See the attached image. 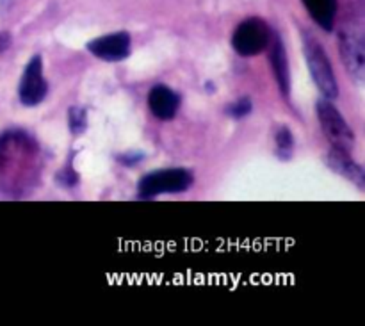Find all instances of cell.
Segmentation results:
<instances>
[{"mask_svg":"<svg viewBox=\"0 0 365 326\" xmlns=\"http://www.w3.org/2000/svg\"><path fill=\"white\" fill-rule=\"evenodd\" d=\"M193 180V173L185 168L155 169L141 178L137 189L141 198H155L159 194L184 193L191 187Z\"/></svg>","mask_w":365,"mask_h":326,"instance_id":"1","label":"cell"},{"mask_svg":"<svg viewBox=\"0 0 365 326\" xmlns=\"http://www.w3.org/2000/svg\"><path fill=\"white\" fill-rule=\"evenodd\" d=\"M303 45H305V57L306 65H309L312 79L316 82V86L319 88V91L325 95L328 100L339 97V84L333 73L332 63H329L328 56H326L325 49H323L319 41L316 38L303 34Z\"/></svg>","mask_w":365,"mask_h":326,"instance_id":"2","label":"cell"},{"mask_svg":"<svg viewBox=\"0 0 365 326\" xmlns=\"http://www.w3.org/2000/svg\"><path fill=\"white\" fill-rule=\"evenodd\" d=\"M317 118H319V125H321L326 139L332 143L333 148L344 150V152H351L353 150V130L345 123L341 111L335 105L326 100L317 102Z\"/></svg>","mask_w":365,"mask_h":326,"instance_id":"3","label":"cell"},{"mask_svg":"<svg viewBox=\"0 0 365 326\" xmlns=\"http://www.w3.org/2000/svg\"><path fill=\"white\" fill-rule=\"evenodd\" d=\"M271 40L269 25L261 18H248L237 25L232 36V47L239 56L251 57L264 52Z\"/></svg>","mask_w":365,"mask_h":326,"instance_id":"4","label":"cell"},{"mask_svg":"<svg viewBox=\"0 0 365 326\" xmlns=\"http://www.w3.org/2000/svg\"><path fill=\"white\" fill-rule=\"evenodd\" d=\"M47 91H49V84L45 81L43 63H41L40 56H34L22 73L18 97L25 107H34L45 100Z\"/></svg>","mask_w":365,"mask_h":326,"instance_id":"5","label":"cell"},{"mask_svg":"<svg viewBox=\"0 0 365 326\" xmlns=\"http://www.w3.org/2000/svg\"><path fill=\"white\" fill-rule=\"evenodd\" d=\"M339 45H341L342 59H344L348 72L357 81H364L365 50L362 34L355 31V29H342L341 33H339Z\"/></svg>","mask_w":365,"mask_h":326,"instance_id":"6","label":"cell"},{"mask_svg":"<svg viewBox=\"0 0 365 326\" xmlns=\"http://www.w3.org/2000/svg\"><path fill=\"white\" fill-rule=\"evenodd\" d=\"M88 50L98 59L111 61V63L123 61L130 54V36L127 33L107 34L89 41Z\"/></svg>","mask_w":365,"mask_h":326,"instance_id":"7","label":"cell"},{"mask_svg":"<svg viewBox=\"0 0 365 326\" xmlns=\"http://www.w3.org/2000/svg\"><path fill=\"white\" fill-rule=\"evenodd\" d=\"M148 107L157 120H173L180 107V97L168 86L157 84L148 93Z\"/></svg>","mask_w":365,"mask_h":326,"instance_id":"8","label":"cell"},{"mask_svg":"<svg viewBox=\"0 0 365 326\" xmlns=\"http://www.w3.org/2000/svg\"><path fill=\"white\" fill-rule=\"evenodd\" d=\"M328 166L335 171V173L342 175L348 180L355 182V184L364 189L365 185V173L364 169L353 161V159L349 157V152H344V150L339 148H332V152L328 153Z\"/></svg>","mask_w":365,"mask_h":326,"instance_id":"9","label":"cell"},{"mask_svg":"<svg viewBox=\"0 0 365 326\" xmlns=\"http://www.w3.org/2000/svg\"><path fill=\"white\" fill-rule=\"evenodd\" d=\"M303 4L312 20L325 29L326 33H332L335 25V15H337V0H303Z\"/></svg>","mask_w":365,"mask_h":326,"instance_id":"10","label":"cell"},{"mask_svg":"<svg viewBox=\"0 0 365 326\" xmlns=\"http://www.w3.org/2000/svg\"><path fill=\"white\" fill-rule=\"evenodd\" d=\"M271 66H273L274 77H277V82L280 86L281 93L287 97L290 91V72L287 54H285L284 43L280 40H274L273 49H271Z\"/></svg>","mask_w":365,"mask_h":326,"instance_id":"11","label":"cell"},{"mask_svg":"<svg viewBox=\"0 0 365 326\" xmlns=\"http://www.w3.org/2000/svg\"><path fill=\"white\" fill-rule=\"evenodd\" d=\"M293 150H294L293 134H290V130L287 129V127H280V129L277 130V152H278V155L287 161V159H290V155H293Z\"/></svg>","mask_w":365,"mask_h":326,"instance_id":"12","label":"cell"},{"mask_svg":"<svg viewBox=\"0 0 365 326\" xmlns=\"http://www.w3.org/2000/svg\"><path fill=\"white\" fill-rule=\"evenodd\" d=\"M68 125L73 134H82L88 125V118H86V111L82 107H70L68 113Z\"/></svg>","mask_w":365,"mask_h":326,"instance_id":"13","label":"cell"},{"mask_svg":"<svg viewBox=\"0 0 365 326\" xmlns=\"http://www.w3.org/2000/svg\"><path fill=\"white\" fill-rule=\"evenodd\" d=\"M251 111H253V102L246 97L239 98V100L230 104V107L226 109V113H228L232 118H237V120H239V118L248 116Z\"/></svg>","mask_w":365,"mask_h":326,"instance_id":"14","label":"cell"},{"mask_svg":"<svg viewBox=\"0 0 365 326\" xmlns=\"http://www.w3.org/2000/svg\"><path fill=\"white\" fill-rule=\"evenodd\" d=\"M9 47H11V36L8 33H0V54H4Z\"/></svg>","mask_w":365,"mask_h":326,"instance_id":"15","label":"cell"}]
</instances>
